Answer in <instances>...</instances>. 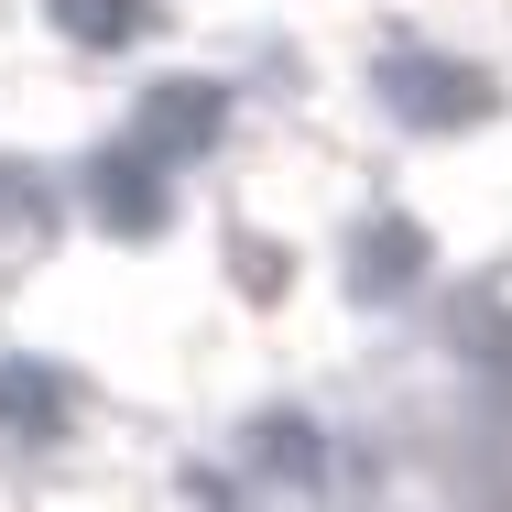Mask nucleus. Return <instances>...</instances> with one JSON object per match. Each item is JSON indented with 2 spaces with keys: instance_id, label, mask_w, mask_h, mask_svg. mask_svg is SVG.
<instances>
[{
  "instance_id": "nucleus-9",
  "label": "nucleus",
  "mask_w": 512,
  "mask_h": 512,
  "mask_svg": "<svg viewBox=\"0 0 512 512\" xmlns=\"http://www.w3.org/2000/svg\"><path fill=\"white\" fill-rule=\"evenodd\" d=\"M22 218H44V186H33V164H0V229H22Z\"/></svg>"
},
{
  "instance_id": "nucleus-5",
  "label": "nucleus",
  "mask_w": 512,
  "mask_h": 512,
  "mask_svg": "<svg viewBox=\"0 0 512 512\" xmlns=\"http://www.w3.org/2000/svg\"><path fill=\"white\" fill-rule=\"evenodd\" d=\"M77 425V382L44 371V360H0V436L11 447H55Z\"/></svg>"
},
{
  "instance_id": "nucleus-3",
  "label": "nucleus",
  "mask_w": 512,
  "mask_h": 512,
  "mask_svg": "<svg viewBox=\"0 0 512 512\" xmlns=\"http://www.w3.org/2000/svg\"><path fill=\"white\" fill-rule=\"evenodd\" d=\"M425 262H436V240L382 207V218H360V240H349V295H360V306H393V295L425 284Z\"/></svg>"
},
{
  "instance_id": "nucleus-2",
  "label": "nucleus",
  "mask_w": 512,
  "mask_h": 512,
  "mask_svg": "<svg viewBox=\"0 0 512 512\" xmlns=\"http://www.w3.org/2000/svg\"><path fill=\"white\" fill-rule=\"evenodd\" d=\"M77 197H88V218H99L109 240H153V229L175 218V186H164V153H153V142L99 153V164L77 175Z\"/></svg>"
},
{
  "instance_id": "nucleus-7",
  "label": "nucleus",
  "mask_w": 512,
  "mask_h": 512,
  "mask_svg": "<svg viewBox=\"0 0 512 512\" xmlns=\"http://www.w3.org/2000/svg\"><path fill=\"white\" fill-rule=\"evenodd\" d=\"M251 469H273V480H316V469H327V436H316V414H262V425H251Z\"/></svg>"
},
{
  "instance_id": "nucleus-8",
  "label": "nucleus",
  "mask_w": 512,
  "mask_h": 512,
  "mask_svg": "<svg viewBox=\"0 0 512 512\" xmlns=\"http://www.w3.org/2000/svg\"><path fill=\"white\" fill-rule=\"evenodd\" d=\"M229 262H240V295H262V306L284 295V251H273V240H240Z\"/></svg>"
},
{
  "instance_id": "nucleus-6",
  "label": "nucleus",
  "mask_w": 512,
  "mask_h": 512,
  "mask_svg": "<svg viewBox=\"0 0 512 512\" xmlns=\"http://www.w3.org/2000/svg\"><path fill=\"white\" fill-rule=\"evenodd\" d=\"M44 11H55V33L88 44V55H120V44L153 33V0H44Z\"/></svg>"
},
{
  "instance_id": "nucleus-4",
  "label": "nucleus",
  "mask_w": 512,
  "mask_h": 512,
  "mask_svg": "<svg viewBox=\"0 0 512 512\" xmlns=\"http://www.w3.org/2000/svg\"><path fill=\"white\" fill-rule=\"evenodd\" d=\"M229 131V88L218 77H164V88H142V142L164 153V164H186Z\"/></svg>"
},
{
  "instance_id": "nucleus-1",
  "label": "nucleus",
  "mask_w": 512,
  "mask_h": 512,
  "mask_svg": "<svg viewBox=\"0 0 512 512\" xmlns=\"http://www.w3.org/2000/svg\"><path fill=\"white\" fill-rule=\"evenodd\" d=\"M371 88H382V109H393L404 131H480L491 99H502V88H491L480 66H458V55H382Z\"/></svg>"
}]
</instances>
